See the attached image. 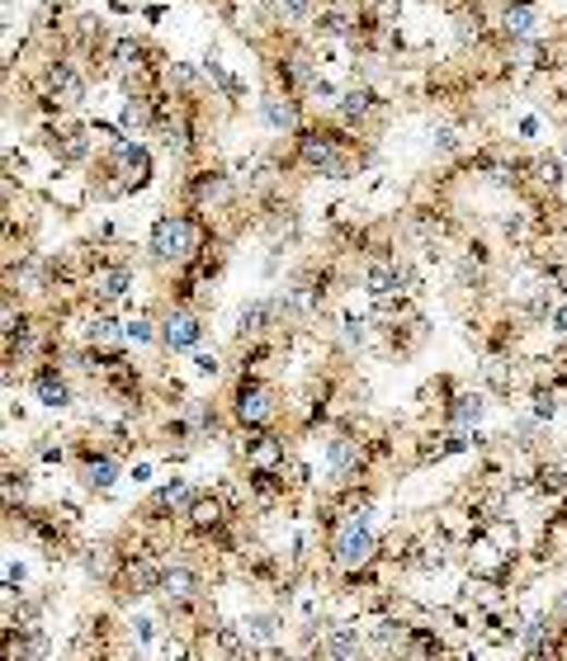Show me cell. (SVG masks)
<instances>
[{
	"label": "cell",
	"instance_id": "21",
	"mask_svg": "<svg viewBox=\"0 0 567 661\" xmlns=\"http://www.w3.org/2000/svg\"><path fill=\"white\" fill-rule=\"evenodd\" d=\"M520 137H539V119H520Z\"/></svg>",
	"mask_w": 567,
	"mask_h": 661
},
{
	"label": "cell",
	"instance_id": "1",
	"mask_svg": "<svg viewBox=\"0 0 567 661\" xmlns=\"http://www.w3.org/2000/svg\"><path fill=\"white\" fill-rule=\"evenodd\" d=\"M152 255H156V261H184V255H194V223L184 218V213H166V218H156Z\"/></svg>",
	"mask_w": 567,
	"mask_h": 661
},
{
	"label": "cell",
	"instance_id": "5",
	"mask_svg": "<svg viewBox=\"0 0 567 661\" xmlns=\"http://www.w3.org/2000/svg\"><path fill=\"white\" fill-rule=\"evenodd\" d=\"M161 596L176 600V605H184V600L198 596V577H194L190 567H166L161 572Z\"/></svg>",
	"mask_w": 567,
	"mask_h": 661
},
{
	"label": "cell",
	"instance_id": "7",
	"mask_svg": "<svg viewBox=\"0 0 567 661\" xmlns=\"http://www.w3.org/2000/svg\"><path fill=\"white\" fill-rule=\"evenodd\" d=\"M81 482L85 486H95V492H109L113 482H119V464H113V458H85V468H81Z\"/></svg>",
	"mask_w": 567,
	"mask_h": 661
},
{
	"label": "cell",
	"instance_id": "12",
	"mask_svg": "<svg viewBox=\"0 0 567 661\" xmlns=\"http://www.w3.org/2000/svg\"><path fill=\"white\" fill-rule=\"evenodd\" d=\"M128 289H133V269H123V265H119V269H109V275L95 284L99 303H119V298H123Z\"/></svg>",
	"mask_w": 567,
	"mask_h": 661
},
{
	"label": "cell",
	"instance_id": "2",
	"mask_svg": "<svg viewBox=\"0 0 567 661\" xmlns=\"http://www.w3.org/2000/svg\"><path fill=\"white\" fill-rule=\"evenodd\" d=\"M374 557V534L364 529V520H350L336 539V563L340 567H364Z\"/></svg>",
	"mask_w": 567,
	"mask_h": 661
},
{
	"label": "cell",
	"instance_id": "22",
	"mask_svg": "<svg viewBox=\"0 0 567 661\" xmlns=\"http://www.w3.org/2000/svg\"><path fill=\"white\" fill-rule=\"evenodd\" d=\"M553 330H563V336H567V303H563L558 312H553Z\"/></svg>",
	"mask_w": 567,
	"mask_h": 661
},
{
	"label": "cell",
	"instance_id": "10",
	"mask_svg": "<svg viewBox=\"0 0 567 661\" xmlns=\"http://www.w3.org/2000/svg\"><path fill=\"white\" fill-rule=\"evenodd\" d=\"M34 393H38V401H43V407H71V387H67L62 378H57L52 369H48V373H38Z\"/></svg>",
	"mask_w": 567,
	"mask_h": 661
},
{
	"label": "cell",
	"instance_id": "19",
	"mask_svg": "<svg viewBox=\"0 0 567 661\" xmlns=\"http://www.w3.org/2000/svg\"><path fill=\"white\" fill-rule=\"evenodd\" d=\"M218 369H222V364H218V354H194V373H198V378H213Z\"/></svg>",
	"mask_w": 567,
	"mask_h": 661
},
{
	"label": "cell",
	"instance_id": "4",
	"mask_svg": "<svg viewBox=\"0 0 567 661\" xmlns=\"http://www.w3.org/2000/svg\"><path fill=\"white\" fill-rule=\"evenodd\" d=\"M269 393L261 383H241V393H237V416L241 421H251V425H261V421H269Z\"/></svg>",
	"mask_w": 567,
	"mask_h": 661
},
{
	"label": "cell",
	"instance_id": "17",
	"mask_svg": "<svg viewBox=\"0 0 567 661\" xmlns=\"http://www.w3.org/2000/svg\"><path fill=\"white\" fill-rule=\"evenodd\" d=\"M482 411H487V401H482V397H459V401H454V421H459V425L482 421Z\"/></svg>",
	"mask_w": 567,
	"mask_h": 661
},
{
	"label": "cell",
	"instance_id": "18",
	"mask_svg": "<svg viewBox=\"0 0 567 661\" xmlns=\"http://www.w3.org/2000/svg\"><path fill=\"white\" fill-rule=\"evenodd\" d=\"M123 336H128V340H137V345H147V340H156V330H152V322H147V317H137V322H128V326H123Z\"/></svg>",
	"mask_w": 567,
	"mask_h": 661
},
{
	"label": "cell",
	"instance_id": "20",
	"mask_svg": "<svg viewBox=\"0 0 567 661\" xmlns=\"http://www.w3.org/2000/svg\"><path fill=\"white\" fill-rule=\"evenodd\" d=\"M133 634H137V642H156V624L147 620V614H137V620H133Z\"/></svg>",
	"mask_w": 567,
	"mask_h": 661
},
{
	"label": "cell",
	"instance_id": "9",
	"mask_svg": "<svg viewBox=\"0 0 567 661\" xmlns=\"http://www.w3.org/2000/svg\"><path fill=\"white\" fill-rule=\"evenodd\" d=\"M326 458H331V468L340 472V478H350L354 468H360V440H331L326 444Z\"/></svg>",
	"mask_w": 567,
	"mask_h": 661
},
{
	"label": "cell",
	"instance_id": "14",
	"mask_svg": "<svg viewBox=\"0 0 567 661\" xmlns=\"http://www.w3.org/2000/svg\"><path fill=\"white\" fill-rule=\"evenodd\" d=\"M269 317H275V303H251V308H241L237 330H241V336H255V330H265Z\"/></svg>",
	"mask_w": 567,
	"mask_h": 661
},
{
	"label": "cell",
	"instance_id": "6",
	"mask_svg": "<svg viewBox=\"0 0 567 661\" xmlns=\"http://www.w3.org/2000/svg\"><path fill=\"white\" fill-rule=\"evenodd\" d=\"M261 113H265V123L275 128V133H289V128H298V109H293V99H284V95H265L261 99Z\"/></svg>",
	"mask_w": 567,
	"mask_h": 661
},
{
	"label": "cell",
	"instance_id": "8",
	"mask_svg": "<svg viewBox=\"0 0 567 661\" xmlns=\"http://www.w3.org/2000/svg\"><path fill=\"white\" fill-rule=\"evenodd\" d=\"M322 652H331V657H360V652H364V634H360V628H350V624H340V628H331V638L322 642Z\"/></svg>",
	"mask_w": 567,
	"mask_h": 661
},
{
	"label": "cell",
	"instance_id": "3",
	"mask_svg": "<svg viewBox=\"0 0 567 661\" xmlns=\"http://www.w3.org/2000/svg\"><path fill=\"white\" fill-rule=\"evenodd\" d=\"M198 336H204V326H198L194 312H176V317H166V326H161L166 350H194Z\"/></svg>",
	"mask_w": 567,
	"mask_h": 661
},
{
	"label": "cell",
	"instance_id": "13",
	"mask_svg": "<svg viewBox=\"0 0 567 661\" xmlns=\"http://www.w3.org/2000/svg\"><path fill=\"white\" fill-rule=\"evenodd\" d=\"M336 109H340V119H346V123H354V119H364V113L374 109V95L354 85V91H346V95L336 99Z\"/></svg>",
	"mask_w": 567,
	"mask_h": 661
},
{
	"label": "cell",
	"instance_id": "15",
	"mask_svg": "<svg viewBox=\"0 0 567 661\" xmlns=\"http://www.w3.org/2000/svg\"><path fill=\"white\" fill-rule=\"evenodd\" d=\"M85 336H91V345H119L123 330H119V322H113V317H95L91 326H85Z\"/></svg>",
	"mask_w": 567,
	"mask_h": 661
},
{
	"label": "cell",
	"instance_id": "11",
	"mask_svg": "<svg viewBox=\"0 0 567 661\" xmlns=\"http://www.w3.org/2000/svg\"><path fill=\"white\" fill-rule=\"evenodd\" d=\"M506 34L510 38H530L534 34V5H530V0H510V5H506Z\"/></svg>",
	"mask_w": 567,
	"mask_h": 661
},
{
	"label": "cell",
	"instance_id": "16",
	"mask_svg": "<svg viewBox=\"0 0 567 661\" xmlns=\"http://www.w3.org/2000/svg\"><path fill=\"white\" fill-rule=\"evenodd\" d=\"M279 628H284V620H279V614H251V620H246V638H275L279 634Z\"/></svg>",
	"mask_w": 567,
	"mask_h": 661
}]
</instances>
